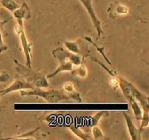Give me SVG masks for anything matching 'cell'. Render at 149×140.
<instances>
[{
    "label": "cell",
    "mask_w": 149,
    "mask_h": 140,
    "mask_svg": "<svg viewBox=\"0 0 149 140\" xmlns=\"http://www.w3.org/2000/svg\"><path fill=\"white\" fill-rule=\"evenodd\" d=\"M53 55L57 58L60 61V65L58 68L55 70L54 73L47 76V78L54 77L61 71H74L73 65L80 66L81 64V56L78 54L73 53L71 52H67L62 48H58V49L53 50Z\"/></svg>",
    "instance_id": "cell-1"
},
{
    "label": "cell",
    "mask_w": 149,
    "mask_h": 140,
    "mask_svg": "<svg viewBox=\"0 0 149 140\" xmlns=\"http://www.w3.org/2000/svg\"><path fill=\"white\" fill-rule=\"evenodd\" d=\"M17 64L16 70L20 76L26 80V82L33 85L35 88H48V83L47 77L43 73L36 72L31 68H29L27 66H23L19 64L17 61L14 60Z\"/></svg>",
    "instance_id": "cell-2"
},
{
    "label": "cell",
    "mask_w": 149,
    "mask_h": 140,
    "mask_svg": "<svg viewBox=\"0 0 149 140\" xmlns=\"http://www.w3.org/2000/svg\"><path fill=\"white\" fill-rule=\"evenodd\" d=\"M20 94L22 96H39V97L45 99L48 102H58L63 100H68L70 99L68 95L64 93L61 90H53V89L49 90H43L40 88H35L30 89L28 90H20Z\"/></svg>",
    "instance_id": "cell-3"
},
{
    "label": "cell",
    "mask_w": 149,
    "mask_h": 140,
    "mask_svg": "<svg viewBox=\"0 0 149 140\" xmlns=\"http://www.w3.org/2000/svg\"><path fill=\"white\" fill-rule=\"evenodd\" d=\"M15 32L18 35L19 38L21 42L22 47H23V52H24L25 56L26 58V65L28 67L31 68V48L32 44L29 43L28 42L27 37L26 36V34L24 32V28L20 27V26H16Z\"/></svg>",
    "instance_id": "cell-4"
},
{
    "label": "cell",
    "mask_w": 149,
    "mask_h": 140,
    "mask_svg": "<svg viewBox=\"0 0 149 140\" xmlns=\"http://www.w3.org/2000/svg\"><path fill=\"white\" fill-rule=\"evenodd\" d=\"M79 1L83 4L84 8L87 10V13H88L89 15H90V18H91L92 22H93V26H94L95 29L96 31L97 32V39H99V38L100 37L102 34H103V29H102L101 28V23H100V20H98L97 16H96L95 10L94 9H93V4H92V0H79Z\"/></svg>",
    "instance_id": "cell-5"
},
{
    "label": "cell",
    "mask_w": 149,
    "mask_h": 140,
    "mask_svg": "<svg viewBox=\"0 0 149 140\" xmlns=\"http://www.w3.org/2000/svg\"><path fill=\"white\" fill-rule=\"evenodd\" d=\"M35 88L34 86L31 83H28L26 81H23V80H17L12 83L8 88L3 90H0V96H4V95L7 94V93H12L14 91H17V90H30V89Z\"/></svg>",
    "instance_id": "cell-6"
},
{
    "label": "cell",
    "mask_w": 149,
    "mask_h": 140,
    "mask_svg": "<svg viewBox=\"0 0 149 140\" xmlns=\"http://www.w3.org/2000/svg\"><path fill=\"white\" fill-rule=\"evenodd\" d=\"M13 14L14 18H15L16 20H17V24H18L17 26L23 28V20L25 18L27 19L30 18V10H29L26 1H24L20 7L14 10L13 12Z\"/></svg>",
    "instance_id": "cell-7"
},
{
    "label": "cell",
    "mask_w": 149,
    "mask_h": 140,
    "mask_svg": "<svg viewBox=\"0 0 149 140\" xmlns=\"http://www.w3.org/2000/svg\"><path fill=\"white\" fill-rule=\"evenodd\" d=\"M108 12L109 13V17L111 18H115L128 14L129 8L124 4L115 2L110 6L109 9H108Z\"/></svg>",
    "instance_id": "cell-8"
},
{
    "label": "cell",
    "mask_w": 149,
    "mask_h": 140,
    "mask_svg": "<svg viewBox=\"0 0 149 140\" xmlns=\"http://www.w3.org/2000/svg\"><path fill=\"white\" fill-rule=\"evenodd\" d=\"M124 116H125V120H126L127 125L128 131H129L130 134L131 136V139L133 140H139L141 139V131L140 130H138V128L135 127V125H134L133 123H132L131 118L127 115V114L125 113L124 112Z\"/></svg>",
    "instance_id": "cell-9"
},
{
    "label": "cell",
    "mask_w": 149,
    "mask_h": 140,
    "mask_svg": "<svg viewBox=\"0 0 149 140\" xmlns=\"http://www.w3.org/2000/svg\"><path fill=\"white\" fill-rule=\"evenodd\" d=\"M64 90L66 91V93L69 95V97L73 99H75L77 101H81V98L80 97V95L74 90V85L71 83H67L64 85Z\"/></svg>",
    "instance_id": "cell-10"
},
{
    "label": "cell",
    "mask_w": 149,
    "mask_h": 140,
    "mask_svg": "<svg viewBox=\"0 0 149 140\" xmlns=\"http://www.w3.org/2000/svg\"><path fill=\"white\" fill-rule=\"evenodd\" d=\"M0 5L5 7L11 13L20 7V4L16 3L14 0H0Z\"/></svg>",
    "instance_id": "cell-11"
},
{
    "label": "cell",
    "mask_w": 149,
    "mask_h": 140,
    "mask_svg": "<svg viewBox=\"0 0 149 140\" xmlns=\"http://www.w3.org/2000/svg\"><path fill=\"white\" fill-rule=\"evenodd\" d=\"M64 45L66 47L67 49L69 50V52L76 54H81L79 47L76 42H70V41L67 42V41H65V42H64Z\"/></svg>",
    "instance_id": "cell-12"
},
{
    "label": "cell",
    "mask_w": 149,
    "mask_h": 140,
    "mask_svg": "<svg viewBox=\"0 0 149 140\" xmlns=\"http://www.w3.org/2000/svg\"><path fill=\"white\" fill-rule=\"evenodd\" d=\"M92 133L94 136L95 139H109L108 137L105 136L104 134L101 131V130L97 126H93L92 129Z\"/></svg>",
    "instance_id": "cell-13"
},
{
    "label": "cell",
    "mask_w": 149,
    "mask_h": 140,
    "mask_svg": "<svg viewBox=\"0 0 149 140\" xmlns=\"http://www.w3.org/2000/svg\"><path fill=\"white\" fill-rule=\"evenodd\" d=\"M109 115V113H107V112H98V113L95 114V115H94V116L91 117V125H95L96 123H98V121L100 120V118H102V117H103L104 115Z\"/></svg>",
    "instance_id": "cell-14"
},
{
    "label": "cell",
    "mask_w": 149,
    "mask_h": 140,
    "mask_svg": "<svg viewBox=\"0 0 149 140\" xmlns=\"http://www.w3.org/2000/svg\"><path fill=\"white\" fill-rule=\"evenodd\" d=\"M70 128H71V131H72L76 135L78 136L79 137H80V138L82 139H90L88 136H87V135H86L84 133H83L82 131H80L78 128H75V127H71Z\"/></svg>",
    "instance_id": "cell-15"
},
{
    "label": "cell",
    "mask_w": 149,
    "mask_h": 140,
    "mask_svg": "<svg viewBox=\"0 0 149 140\" xmlns=\"http://www.w3.org/2000/svg\"><path fill=\"white\" fill-rule=\"evenodd\" d=\"M76 74L80 77H86L87 75V69L84 66H81L79 69L76 71Z\"/></svg>",
    "instance_id": "cell-16"
},
{
    "label": "cell",
    "mask_w": 149,
    "mask_h": 140,
    "mask_svg": "<svg viewBox=\"0 0 149 140\" xmlns=\"http://www.w3.org/2000/svg\"><path fill=\"white\" fill-rule=\"evenodd\" d=\"M7 50V47L4 45V41H3L2 38V34H1V32L0 31V53L4 52Z\"/></svg>",
    "instance_id": "cell-17"
},
{
    "label": "cell",
    "mask_w": 149,
    "mask_h": 140,
    "mask_svg": "<svg viewBox=\"0 0 149 140\" xmlns=\"http://www.w3.org/2000/svg\"><path fill=\"white\" fill-rule=\"evenodd\" d=\"M10 80V76L7 74H0V83H6Z\"/></svg>",
    "instance_id": "cell-18"
},
{
    "label": "cell",
    "mask_w": 149,
    "mask_h": 140,
    "mask_svg": "<svg viewBox=\"0 0 149 140\" xmlns=\"http://www.w3.org/2000/svg\"><path fill=\"white\" fill-rule=\"evenodd\" d=\"M110 84L113 87H117V86L119 85V80H118V77H113V78L111 79Z\"/></svg>",
    "instance_id": "cell-19"
},
{
    "label": "cell",
    "mask_w": 149,
    "mask_h": 140,
    "mask_svg": "<svg viewBox=\"0 0 149 140\" xmlns=\"http://www.w3.org/2000/svg\"><path fill=\"white\" fill-rule=\"evenodd\" d=\"M7 21H8V20H6V21H3V22H0V29H2L3 25H4V23H5L6 22H7Z\"/></svg>",
    "instance_id": "cell-20"
}]
</instances>
